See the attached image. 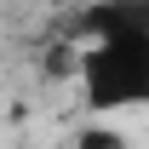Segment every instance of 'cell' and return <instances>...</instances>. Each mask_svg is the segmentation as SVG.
Masks as SVG:
<instances>
[{"mask_svg": "<svg viewBox=\"0 0 149 149\" xmlns=\"http://www.w3.org/2000/svg\"><path fill=\"white\" fill-rule=\"evenodd\" d=\"M74 86L86 115H138L149 109V23L115 12L80 40L74 52Z\"/></svg>", "mask_w": 149, "mask_h": 149, "instance_id": "cell-1", "label": "cell"}, {"mask_svg": "<svg viewBox=\"0 0 149 149\" xmlns=\"http://www.w3.org/2000/svg\"><path fill=\"white\" fill-rule=\"evenodd\" d=\"M74 149H132V138L115 126L109 115H92L86 126H74Z\"/></svg>", "mask_w": 149, "mask_h": 149, "instance_id": "cell-2", "label": "cell"}]
</instances>
